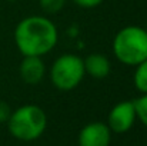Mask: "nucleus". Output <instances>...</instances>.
Wrapping results in <instances>:
<instances>
[{
    "label": "nucleus",
    "instance_id": "f257e3e1",
    "mask_svg": "<svg viewBox=\"0 0 147 146\" xmlns=\"http://www.w3.org/2000/svg\"><path fill=\"white\" fill-rule=\"evenodd\" d=\"M57 40V27L46 16H27L14 29V43L23 56L42 57L56 48Z\"/></svg>",
    "mask_w": 147,
    "mask_h": 146
},
{
    "label": "nucleus",
    "instance_id": "f03ea898",
    "mask_svg": "<svg viewBox=\"0 0 147 146\" xmlns=\"http://www.w3.org/2000/svg\"><path fill=\"white\" fill-rule=\"evenodd\" d=\"M6 123L13 138L23 142H32L45 133L47 116L37 105H23L10 113Z\"/></svg>",
    "mask_w": 147,
    "mask_h": 146
},
{
    "label": "nucleus",
    "instance_id": "7ed1b4c3",
    "mask_svg": "<svg viewBox=\"0 0 147 146\" xmlns=\"http://www.w3.org/2000/svg\"><path fill=\"white\" fill-rule=\"evenodd\" d=\"M113 53L126 66H137L147 59V30L140 26H126L113 39Z\"/></svg>",
    "mask_w": 147,
    "mask_h": 146
},
{
    "label": "nucleus",
    "instance_id": "20e7f679",
    "mask_svg": "<svg viewBox=\"0 0 147 146\" xmlns=\"http://www.w3.org/2000/svg\"><path fill=\"white\" fill-rule=\"evenodd\" d=\"M83 59L73 53H64L59 56L50 67V80L53 86L61 92H70L76 89L84 79Z\"/></svg>",
    "mask_w": 147,
    "mask_h": 146
},
{
    "label": "nucleus",
    "instance_id": "39448f33",
    "mask_svg": "<svg viewBox=\"0 0 147 146\" xmlns=\"http://www.w3.org/2000/svg\"><path fill=\"white\" fill-rule=\"evenodd\" d=\"M136 119L133 100H123L111 107L107 116V126L114 133H126L133 128Z\"/></svg>",
    "mask_w": 147,
    "mask_h": 146
},
{
    "label": "nucleus",
    "instance_id": "423d86ee",
    "mask_svg": "<svg viewBox=\"0 0 147 146\" xmlns=\"http://www.w3.org/2000/svg\"><path fill=\"white\" fill-rule=\"evenodd\" d=\"M110 142L111 130L103 122L87 123L79 133V146H109Z\"/></svg>",
    "mask_w": 147,
    "mask_h": 146
},
{
    "label": "nucleus",
    "instance_id": "0eeeda50",
    "mask_svg": "<svg viewBox=\"0 0 147 146\" xmlns=\"http://www.w3.org/2000/svg\"><path fill=\"white\" fill-rule=\"evenodd\" d=\"M20 77L27 85H37L43 80L46 73V65L40 56H24L20 67Z\"/></svg>",
    "mask_w": 147,
    "mask_h": 146
},
{
    "label": "nucleus",
    "instance_id": "6e6552de",
    "mask_svg": "<svg viewBox=\"0 0 147 146\" xmlns=\"http://www.w3.org/2000/svg\"><path fill=\"white\" fill-rule=\"evenodd\" d=\"M83 63H84V72L93 79L101 80L110 75L111 65L109 57L103 53H90L86 59H83Z\"/></svg>",
    "mask_w": 147,
    "mask_h": 146
},
{
    "label": "nucleus",
    "instance_id": "1a4fd4ad",
    "mask_svg": "<svg viewBox=\"0 0 147 146\" xmlns=\"http://www.w3.org/2000/svg\"><path fill=\"white\" fill-rule=\"evenodd\" d=\"M133 82L140 93H147V59L136 66Z\"/></svg>",
    "mask_w": 147,
    "mask_h": 146
},
{
    "label": "nucleus",
    "instance_id": "9d476101",
    "mask_svg": "<svg viewBox=\"0 0 147 146\" xmlns=\"http://www.w3.org/2000/svg\"><path fill=\"white\" fill-rule=\"evenodd\" d=\"M136 117L147 128V93H142L137 99L133 100Z\"/></svg>",
    "mask_w": 147,
    "mask_h": 146
},
{
    "label": "nucleus",
    "instance_id": "9b49d317",
    "mask_svg": "<svg viewBox=\"0 0 147 146\" xmlns=\"http://www.w3.org/2000/svg\"><path fill=\"white\" fill-rule=\"evenodd\" d=\"M39 4H40V7L43 9L45 13L56 14L64 7L66 0H39Z\"/></svg>",
    "mask_w": 147,
    "mask_h": 146
},
{
    "label": "nucleus",
    "instance_id": "f8f14e48",
    "mask_svg": "<svg viewBox=\"0 0 147 146\" xmlns=\"http://www.w3.org/2000/svg\"><path fill=\"white\" fill-rule=\"evenodd\" d=\"M10 113H11L10 106L4 100H0V123H6L7 119L10 117Z\"/></svg>",
    "mask_w": 147,
    "mask_h": 146
},
{
    "label": "nucleus",
    "instance_id": "ddd939ff",
    "mask_svg": "<svg viewBox=\"0 0 147 146\" xmlns=\"http://www.w3.org/2000/svg\"><path fill=\"white\" fill-rule=\"evenodd\" d=\"M73 3L83 9H93V7H97L98 4H101L103 0H73Z\"/></svg>",
    "mask_w": 147,
    "mask_h": 146
},
{
    "label": "nucleus",
    "instance_id": "4468645a",
    "mask_svg": "<svg viewBox=\"0 0 147 146\" xmlns=\"http://www.w3.org/2000/svg\"><path fill=\"white\" fill-rule=\"evenodd\" d=\"M6 1H17V0H6Z\"/></svg>",
    "mask_w": 147,
    "mask_h": 146
}]
</instances>
